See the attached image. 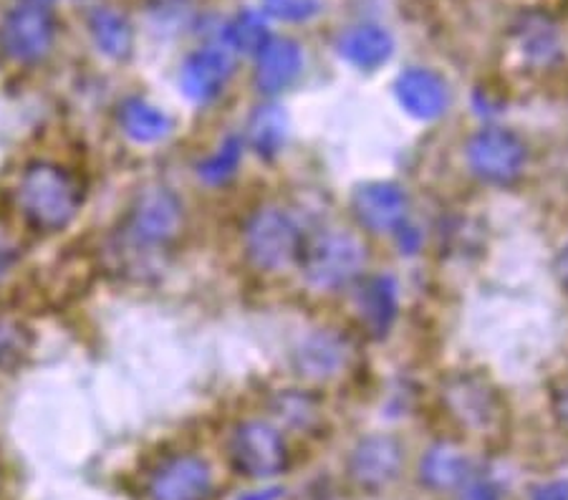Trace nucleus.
I'll return each instance as SVG.
<instances>
[{
	"label": "nucleus",
	"instance_id": "obj_19",
	"mask_svg": "<svg viewBox=\"0 0 568 500\" xmlns=\"http://www.w3.org/2000/svg\"><path fill=\"white\" fill-rule=\"evenodd\" d=\"M243 144L261 162H276L288 147L291 116L286 109L271 99L255 104L243 124Z\"/></svg>",
	"mask_w": 568,
	"mask_h": 500
},
{
	"label": "nucleus",
	"instance_id": "obj_30",
	"mask_svg": "<svg viewBox=\"0 0 568 500\" xmlns=\"http://www.w3.org/2000/svg\"><path fill=\"white\" fill-rule=\"evenodd\" d=\"M18 256H21V248H18L16 238L6 227H0V276L16 266Z\"/></svg>",
	"mask_w": 568,
	"mask_h": 500
},
{
	"label": "nucleus",
	"instance_id": "obj_18",
	"mask_svg": "<svg viewBox=\"0 0 568 500\" xmlns=\"http://www.w3.org/2000/svg\"><path fill=\"white\" fill-rule=\"evenodd\" d=\"M336 59L362 74H377L389 67L397 53V39L387 25L362 21L352 23L336 33L334 39Z\"/></svg>",
	"mask_w": 568,
	"mask_h": 500
},
{
	"label": "nucleus",
	"instance_id": "obj_17",
	"mask_svg": "<svg viewBox=\"0 0 568 500\" xmlns=\"http://www.w3.org/2000/svg\"><path fill=\"white\" fill-rule=\"evenodd\" d=\"M304 71V45L291 35H273L268 45L253 59V89L258 91L261 99L278 102V96L298 84Z\"/></svg>",
	"mask_w": 568,
	"mask_h": 500
},
{
	"label": "nucleus",
	"instance_id": "obj_6",
	"mask_svg": "<svg viewBox=\"0 0 568 500\" xmlns=\"http://www.w3.org/2000/svg\"><path fill=\"white\" fill-rule=\"evenodd\" d=\"M467 175L485 187L508 190L526 177L530 165L528 142L510 126L483 122L463 144Z\"/></svg>",
	"mask_w": 568,
	"mask_h": 500
},
{
	"label": "nucleus",
	"instance_id": "obj_7",
	"mask_svg": "<svg viewBox=\"0 0 568 500\" xmlns=\"http://www.w3.org/2000/svg\"><path fill=\"white\" fill-rule=\"evenodd\" d=\"M227 458L237 476L251 480H273L291 468L286 432L271 417L241 420L227 438Z\"/></svg>",
	"mask_w": 568,
	"mask_h": 500
},
{
	"label": "nucleus",
	"instance_id": "obj_22",
	"mask_svg": "<svg viewBox=\"0 0 568 500\" xmlns=\"http://www.w3.org/2000/svg\"><path fill=\"white\" fill-rule=\"evenodd\" d=\"M417 472L419 483L443 493V490H457L470 480V460L457 442L437 440L423 452Z\"/></svg>",
	"mask_w": 568,
	"mask_h": 500
},
{
	"label": "nucleus",
	"instance_id": "obj_16",
	"mask_svg": "<svg viewBox=\"0 0 568 500\" xmlns=\"http://www.w3.org/2000/svg\"><path fill=\"white\" fill-rule=\"evenodd\" d=\"M510 43L530 71L556 69L564 61V33L556 18L538 8L520 11L510 23Z\"/></svg>",
	"mask_w": 568,
	"mask_h": 500
},
{
	"label": "nucleus",
	"instance_id": "obj_2",
	"mask_svg": "<svg viewBox=\"0 0 568 500\" xmlns=\"http://www.w3.org/2000/svg\"><path fill=\"white\" fill-rule=\"evenodd\" d=\"M16 207L36 233H63L84 207L79 177L59 162L36 160L23 167L16 182Z\"/></svg>",
	"mask_w": 568,
	"mask_h": 500
},
{
	"label": "nucleus",
	"instance_id": "obj_32",
	"mask_svg": "<svg viewBox=\"0 0 568 500\" xmlns=\"http://www.w3.org/2000/svg\"><path fill=\"white\" fill-rule=\"evenodd\" d=\"M554 276L558 280V286H561L566 294H568V241L556 253V258H554Z\"/></svg>",
	"mask_w": 568,
	"mask_h": 500
},
{
	"label": "nucleus",
	"instance_id": "obj_12",
	"mask_svg": "<svg viewBox=\"0 0 568 500\" xmlns=\"http://www.w3.org/2000/svg\"><path fill=\"white\" fill-rule=\"evenodd\" d=\"M352 314L359 331L372 341L389 339L402 316V284L389 271H369L349 290Z\"/></svg>",
	"mask_w": 568,
	"mask_h": 500
},
{
	"label": "nucleus",
	"instance_id": "obj_31",
	"mask_svg": "<svg viewBox=\"0 0 568 500\" xmlns=\"http://www.w3.org/2000/svg\"><path fill=\"white\" fill-rule=\"evenodd\" d=\"M530 500H568V483L566 480H551L534 490Z\"/></svg>",
	"mask_w": 568,
	"mask_h": 500
},
{
	"label": "nucleus",
	"instance_id": "obj_10",
	"mask_svg": "<svg viewBox=\"0 0 568 500\" xmlns=\"http://www.w3.org/2000/svg\"><path fill=\"white\" fill-rule=\"evenodd\" d=\"M349 215L364 238H394L412 221L409 190L397 180H366L354 185Z\"/></svg>",
	"mask_w": 568,
	"mask_h": 500
},
{
	"label": "nucleus",
	"instance_id": "obj_25",
	"mask_svg": "<svg viewBox=\"0 0 568 500\" xmlns=\"http://www.w3.org/2000/svg\"><path fill=\"white\" fill-rule=\"evenodd\" d=\"M245 144L241 134H227L210 150L203 160L195 165V175L205 187L220 190L237 177L245 160Z\"/></svg>",
	"mask_w": 568,
	"mask_h": 500
},
{
	"label": "nucleus",
	"instance_id": "obj_28",
	"mask_svg": "<svg viewBox=\"0 0 568 500\" xmlns=\"http://www.w3.org/2000/svg\"><path fill=\"white\" fill-rule=\"evenodd\" d=\"M548 409H551V417L558 430L568 435V377L558 381V385L551 389Z\"/></svg>",
	"mask_w": 568,
	"mask_h": 500
},
{
	"label": "nucleus",
	"instance_id": "obj_1",
	"mask_svg": "<svg viewBox=\"0 0 568 500\" xmlns=\"http://www.w3.org/2000/svg\"><path fill=\"white\" fill-rule=\"evenodd\" d=\"M296 271L301 284L318 296L349 294L372 271L369 241L359 231L338 225L306 231Z\"/></svg>",
	"mask_w": 568,
	"mask_h": 500
},
{
	"label": "nucleus",
	"instance_id": "obj_8",
	"mask_svg": "<svg viewBox=\"0 0 568 500\" xmlns=\"http://www.w3.org/2000/svg\"><path fill=\"white\" fill-rule=\"evenodd\" d=\"M291 369L301 385L328 387L349 375L356 361V344L336 326H316L298 336L288 354Z\"/></svg>",
	"mask_w": 568,
	"mask_h": 500
},
{
	"label": "nucleus",
	"instance_id": "obj_26",
	"mask_svg": "<svg viewBox=\"0 0 568 500\" xmlns=\"http://www.w3.org/2000/svg\"><path fill=\"white\" fill-rule=\"evenodd\" d=\"M33 349V334L21 318L0 316V375L16 371L29 359Z\"/></svg>",
	"mask_w": 568,
	"mask_h": 500
},
{
	"label": "nucleus",
	"instance_id": "obj_15",
	"mask_svg": "<svg viewBox=\"0 0 568 500\" xmlns=\"http://www.w3.org/2000/svg\"><path fill=\"white\" fill-rule=\"evenodd\" d=\"M215 490L213 466L197 452H172L146 476V500H207Z\"/></svg>",
	"mask_w": 568,
	"mask_h": 500
},
{
	"label": "nucleus",
	"instance_id": "obj_23",
	"mask_svg": "<svg viewBox=\"0 0 568 500\" xmlns=\"http://www.w3.org/2000/svg\"><path fill=\"white\" fill-rule=\"evenodd\" d=\"M87 29L91 43L104 59L126 63L134 57V25L124 13L109 6L91 8L87 16Z\"/></svg>",
	"mask_w": 568,
	"mask_h": 500
},
{
	"label": "nucleus",
	"instance_id": "obj_33",
	"mask_svg": "<svg viewBox=\"0 0 568 500\" xmlns=\"http://www.w3.org/2000/svg\"><path fill=\"white\" fill-rule=\"evenodd\" d=\"M281 490L278 488H268V490H253V493H245L237 500H278Z\"/></svg>",
	"mask_w": 568,
	"mask_h": 500
},
{
	"label": "nucleus",
	"instance_id": "obj_21",
	"mask_svg": "<svg viewBox=\"0 0 568 500\" xmlns=\"http://www.w3.org/2000/svg\"><path fill=\"white\" fill-rule=\"evenodd\" d=\"M271 420L283 432L291 430L296 435H314L326 422L324 399L316 395L314 387H288L276 389L268 402Z\"/></svg>",
	"mask_w": 568,
	"mask_h": 500
},
{
	"label": "nucleus",
	"instance_id": "obj_11",
	"mask_svg": "<svg viewBox=\"0 0 568 500\" xmlns=\"http://www.w3.org/2000/svg\"><path fill=\"white\" fill-rule=\"evenodd\" d=\"M407 448L392 432H366L346 455V476L364 493H382L402 478Z\"/></svg>",
	"mask_w": 568,
	"mask_h": 500
},
{
	"label": "nucleus",
	"instance_id": "obj_9",
	"mask_svg": "<svg viewBox=\"0 0 568 500\" xmlns=\"http://www.w3.org/2000/svg\"><path fill=\"white\" fill-rule=\"evenodd\" d=\"M59 23L45 3L23 0L0 21V53L16 67H39L57 49Z\"/></svg>",
	"mask_w": 568,
	"mask_h": 500
},
{
	"label": "nucleus",
	"instance_id": "obj_24",
	"mask_svg": "<svg viewBox=\"0 0 568 500\" xmlns=\"http://www.w3.org/2000/svg\"><path fill=\"white\" fill-rule=\"evenodd\" d=\"M271 18L263 8H241L217 31V43H223L235 59H255L273 39Z\"/></svg>",
	"mask_w": 568,
	"mask_h": 500
},
{
	"label": "nucleus",
	"instance_id": "obj_4",
	"mask_svg": "<svg viewBox=\"0 0 568 500\" xmlns=\"http://www.w3.org/2000/svg\"><path fill=\"white\" fill-rule=\"evenodd\" d=\"M187 227L185 200L170 185L150 182L136 190L122 221V241L142 256L168 253Z\"/></svg>",
	"mask_w": 568,
	"mask_h": 500
},
{
	"label": "nucleus",
	"instance_id": "obj_20",
	"mask_svg": "<svg viewBox=\"0 0 568 500\" xmlns=\"http://www.w3.org/2000/svg\"><path fill=\"white\" fill-rule=\"evenodd\" d=\"M116 124L126 140L136 147H154L162 144L175 130L170 112H164L160 104H154L146 96H126L116 109Z\"/></svg>",
	"mask_w": 568,
	"mask_h": 500
},
{
	"label": "nucleus",
	"instance_id": "obj_29",
	"mask_svg": "<svg viewBox=\"0 0 568 500\" xmlns=\"http://www.w3.org/2000/svg\"><path fill=\"white\" fill-rule=\"evenodd\" d=\"M455 500H500V493H498V488L490 483V480L470 478L465 486L457 488Z\"/></svg>",
	"mask_w": 568,
	"mask_h": 500
},
{
	"label": "nucleus",
	"instance_id": "obj_5",
	"mask_svg": "<svg viewBox=\"0 0 568 500\" xmlns=\"http://www.w3.org/2000/svg\"><path fill=\"white\" fill-rule=\"evenodd\" d=\"M439 405L455 427L473 438H496L506 425V397L478 369H453L439 379Z\"/></svg>",
	"mask_w": 568,
	"mask_h": 500
},
{
	"label": "nucleus",
	"instance_id": "obj_3",
	"mask_svg": "<svg viewBox=\"0 0 568 500\" xmlns=\"http://www.w3.org/2000/svg\"><path fill=\"white\" fill-rule=\"evenodd\" d=\"M304 238V225L286 205L261 203L243 221V258L261 276H283L296 271Z\"/></svg>",
	"mask_w": 568,
	"mask_h": 500
},
{
	"label": "nucleus",
	"instance_id": "obj_27",
	"mask_svg": "<svg viewBox=\"0 0 568 500\" xmlns=\"http://www.w3.org/2000/svg\"><path fill=\"white\" fill-rule=\"evenodd\" d=\"M263 11L283 23H311L324 13V0H263Z\"/></svg>",
	"mask_w": 568,
	"mask_h": 500
},
{
	"label": "nucleus",
	"instance_id": "obj_34",
	"mask_svg": "<svg viewBox=\"0 0 568 500\" xmlns=\"http://www.w3.org/2000/svg\"><path fill=\"white\" fill-rule=\"evenodd\" d=\"M31 3H49V0H31Z\"/></svg>",
	"mask_w": 568,
	"mask_h": 500
},
{
	"label": "nucleus",
	"instance_id": "obj_14",
	"mask_svg": "<svg viewBox=\"0 0 568 500\" xmlns=\"http://www.w3.org/2000/svg\"><path fill=\"white\" fill-rule=\"evenodd\" d=\"M392 96L399 112L417 124H435L445 120L453 109L450 81L423 63H412L394 76Z\"/></svg>",
	"mask_w": 568,
	"mask_h": 500
},
{
	"label": "nucleus",
	"instance_id": "obj_13",
	"mask_svg": "<svg viewBox=\"0 0 568 500\" xmlns=\"http://www.w3.org/2000/svg\"><path fill=\"white\" fill-rule=\"evenodd\" d=\"M235 57L223 43H205L180 63L178 86L192 106H213L227 94L235 79Z\"/></svg>",
	"mask_w": 568,
	"mask_h": 500
}]
</instances>
